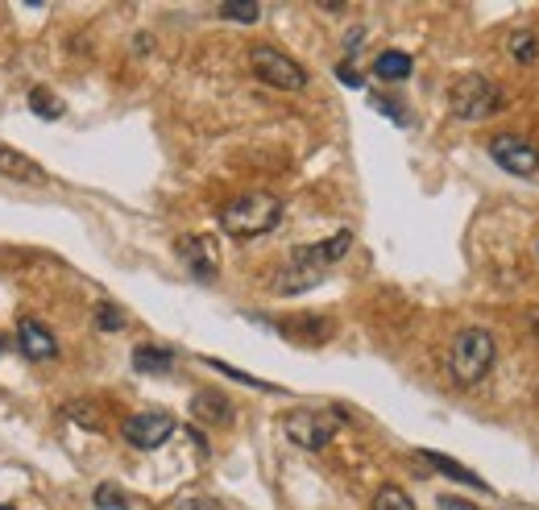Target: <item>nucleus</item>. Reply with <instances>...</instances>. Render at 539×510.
Segmentation results:
<instances>
[{
    "label": "nucleus",
    "mask_w": 539,
    "mask_h": 510,
    "mask_svg": "<svg viewBox=\"0 0 539 510\" xmlns=\"http://www.w3.org/2000/svg\"><path fill=\"white\" fill-rule=\"evenodd\" d=\"M220 17H229V21H241V25H253L262 17L258 5H220Z\"/></svg>",
    "instance_id": "nucleus-22"
},
{
    "label": "nucleus",
    "mask_w": 539,
    "mask_h": 510,
    "mask_svg": "<svg viewBox=\"0 0 539 510\" xmlns=\"http://www.w3.org/2000/svg\"><path fill=\"white\" fill-rule=\"evenodd\" d=\"M96 328H100V332H121V328H125V311L112 307V303H100V307H96Z\"/></svg>",
    "instance_id": "nucleus-20"
},
{
    "label": "nucleus",
    "mask_w": 539,
    "mask_h": 510,
    "mask_svg": "<svg viewBox=\"0 0 539 510\" xmlns=\"http://www.w3.org/2000/svg\"><path fill=\"white\" fill-rule=\"evenodd\" d=\"M440 510H477L473 502H461V498H440Z\"/></svg>",
    "instance_id": "nucleus-27"
},
{
    "label": "nucleus",
    "mask_w": 539,
    "mask_h": 510,
    "mask_svg": "<svg viewBox=\"0 0 539 510\" xmlns=\"http://www.w3.org/2000/svg\"><path fill=\"white\" fill-rule=\"evenodd\" d=\"M370 104L382 112V117H390V121H399V125H411V117H407V108L399 104V100H386V96H370Z\"/></svg>",
    "instance_id": "nucleus-21"
},
{
    "label": "nucleus",
    "mask_w": 539,
    "mask_h": 510,
    "mask_svg": "<svg viewBox=\"0 0 539 510\" xmlns=\"http://www.w3.org/2000/svg\"><path fill=\"white\" fill-rule=\"evenodd\" d=\"M191 415L200 419V423H212V428H224V423H233V403L224 399V394H216V390H200L191 399Z\"/></svg>",
    "instance_id": "nucleus-11"
},
{
    "label": "nucleus",
    "mask_w": 539,
    "mask_h": 510,
    "mask_svg": "<svg viewBox=\"0 0 539 510\" xmlns=\"http://www.w3.org/2000/svg\"><path fill=\"white\" fill-rule=\"evenodd\" d=\"M175 249H179L183 266H187L195 278H204V282L216 278V270H220V253H216V241H212V237H179Z\"/></svg>",
    "instance_id": "nucleus-9"
},
{
    "label": "nucleus",
    "mask_w": 539,
    "mask_h": 510,
    "mask_svg": "<svg viewBox=\"0 0 539 510\" xmlns=\"http://www.w3.org/2000/svg\"><path fill=\"white\" fill-rule=\"evenodd\" d=\"M175 510H224L216 498H183Z\"/></svg>",
    "instance_id": "nucleus-24"
},
{
    "label": "nucleus",
    "mask_w": 539,
    "mask_h": 510,
    "mask_svg": "<svg viewBox=\"0 0 539 510\" xmlns=\"http://www.w3.org/2000/svg\"><path fill=\"white\" fill-rule=\"evenodd\" d=\"M212 365V370H220V374H229L233 382H245V386H258V390H274L270 382H262V378H253V374H241V370H233V365L229 361H208Z\"/></svg>",
    "instance_id": "nucleus-23"
},
{
    "label": "nucleus",
    "mask_w": 539,
    "mask_h": 510,
    "mask_svg": "<svg viewBox=\"0 0 539 510\" xmlns=\"http://www.w3.org/2000/svg\"><path fill=\"white\" fill-rule=\"evenodd\" d=\"M30 108H34V117H42V121H59L63 112H67V104L54 96V92H46V88H34L30 92Z\"/></svg>",
    "instance_id": "nucleus-16"
},
{
    "label": "nucleus",
    "mask_w": 539,
    "mask_h": 510,
    "mask_svg": "<svg viewBox=\"0 0 539 510\" xmlns=\"http://www.w3.org/2000/svg\"><path fill=\"white\" fill-rule=\"evenodd\" d=\"M510 54H515V63H535L539 59V38L531 34V30H515L510 34Z\"/></svg>",
    "instance_id": "nucleus-17"
},
{
    "label": "nucleus",
    "mask_w": 539,
    "mask_h": 510,
    "mask_svg": "<svg viewBox=\"0 0 539 510\" xmlns=\"http://www.w3.org/2000/svg\"><path fill=\"white\" fill-rule=\"evenodd\" d=\"M278 220H282V200L270 191H245V195H237V200H229L220 208V229L237 241L266 237Z\"/></svg>",
    "instance_id": "nucleus-2"
},
{
    "label": "nucleus",
    "mask_w": 539,
    "mask_h": 510,
    "mask_svg": "<svg viewBox=\"0 0 539 510\" xmlns=\"http://www.w3.org/2000/svg\"><path fill=\"white\" fill-rule=\"evenodd\" d=\"M411 71H415V63H411L407 50H382L378 63H374V75L386 79V83H403Z\"/></svg>",
    "instance_id": "nucleus-15"
},
{
    "label": "nucleus",
    "mask_w": 539,
    "mask_h": 510,
    "mask_svg": "<svg viewBox=\"0 0 539 510\" xmlns=\"http://www.w3.org/2000/svg\"><path fill=\"white\" fill-rule=\"evenodd\" d=\"M494 336L486 328H465L457 332V340H452V353H448V365H452V378H457L461 386H477L481 378H486L494 370Z\"/></svg>",
    "instance_id": "nucleus-3"
},
{
    "label": "nucleus",
    "mask_w": 539,
    "mask_h": 510,
    "mask_svg": "<svg viewBox=\"0 0 539 510\" xmlns=\"http://www.w3.org/2000/svg\"><path fill=\"white\" fill-rule=\"evenodd\" d=\"M0 510H9V506H0Z\"/></svg>",
    "instance_id": "nucleus-29"
},
{
    "label": "nucleus",
    "mask_w": 539,
    "mask_h": 510,
    "mask_svg": "<svg viewBox=\"0 0 539 510\" xmlns=\"http://www.w3.org/2000/svg\"><path fill=\"white\" fill-rule=\"evenodd\" d=\"M490 158L502 170H510V175H535V170H539V150L531 146L527 137H519V133H498L490 141Z\"/></svg>",
    "instance_id": "nucleus-7"
},
{
    "label": "nucleus",
    "mask_w": 539,
    "mask_h": 510,
    "mask_svg": "<svg viewBox=\"0 0 539 510\" xmlns=\"http://www.w3.org/2000/svg\"><path fill=\"white\" fill-rule=\"evenodd\" d=\"M349 245H353V233H349V229H340L332 241L291 249V262L282 266V274H278L274 287H278L282 295H299V291H307V287H316V282L328 274V266L340 262V258L349 253Z\"/></svg>",
    "instance_id": "nucleus-1"
},
{
    "label": "nucleus",
    "mask_w": 539,
    "mask_h": 510,
    "mask_svg": "<svg viewBox=\"0 0 539 510\" xmlns=\"http://www.w3.org/2000/svg\"><path fill=\"white\" fill-rule=\"evenodd\" d=\"M336 75H340V83H349V88H361V75H357L353 67L340 63V67H336Z\"/></svg>",
    "instance_id": "nucleus-25"
},
{
    "label": "nucleus",
    "mask_w": 539,
    "mask_h": 510,
    "mask_svg": "<svg viewBox=\"0 0 539 510\" xmlns=\"http://www.w3.org/2000/svg\"><path fill=\"white\" fill-rule=\"evenodd\" d=\"M5 345H9V340H5V332H0V353H5Z\"/></svg>",
    "instance_id": "nucleus-28"
},
{
    "label": "nucleus",
    "mask_w": 539,
    "mask_h": 510,
    "mask_svg": "<svg viewBox=\"0 0 539 510\" xmlns=\"http://www.w3.org/2000/svg\"><path fill=\"white\" fill-rule=\"evenodd\" d=\"M374 510H415V502L399 490V486H382L374 494Z\"/></svg>",
    "instance_id": "nucleus-18"
},
{
    "label": "nucleus",
    "mask_w": 539,
    "mask_h": 510,
    "mask_svg": "<svg viewBox=\"0 0 539 510\" xmlns=\"http://www.w3.org/2000/svg\"><path fill=\"white\" fill-rule=\"evenodd\" d=\"M282 432H287L299 448H324L332 436H336V428H332V419L328 415H320V411H291L287 419H282Z\"/></svg>",
    "instance_id": "nucleus-8"
},
{
    "label": "nucleus",
    "mask_w": 539,
    "mask_h": 510,
    "mask_svg": "<svg viewBox=\"0 0 539 510\" xmlns=\"http://www.w3.org/2000/svg\"><path fill=\"white\" fill-rule=\"evenodd\" d=\"M535 253H539V245H535Z\"/></svg>",
    "instance_id": "nucleus-30"
},
{
    "label": "nucleus",
    "mask_w": 539,
    "mask_h": 510,
    "mask_svg": "<svg viewBox=\"0 0 539 510\" xmlns=\"http://www.w3.org/2000/svg\"><path fill=\"white\" fill-rule=\"evenodd\" d=\"M419 461H428L436 473L452 477V481H461V486H473V490H486V481H481L477 473H469L465 465H457L452 457H444V452H419Z\"/></svg>",
    "instance_id": "nucleus-14"
},
{
    "label": "nucleus",
    "mask_w": 539,
    "mask_h": 510,
    "mask_svg": "<svg viewBox=\"0 0 539 510\" xmlns=\"http://www.w3.org/2000/svg\"><path fill=\"white\" fill-rule=\"evenodd\" d=\"M249 67L262 83H270V88H278V92H303L307 88V71L291 59V54H282L274 46H253Z\"/></svg>",
    "instance_id": "nucleus-5"
},
{
    "label": "nucleus",
    "mask_w": 539,
    "mask_h": 510,
    "mask_svg": "<svg viewBox=\"0 0 539 510\" xmlns=\"http://www.w3.org/2000/svg\"><path fill=\"white\" fill-rule=\"evenodd\" d=\"M361 42H365V30H361V25H357V30H349V34H345V50H349V54H353Z\"/></svg>",
    "instance_id": "nucleus-26"
},
{
    "label": "nucleus",
    "mask_w": 539,
    "mask_h": 510,
    "mask_svg": "<svg viewBox=\"0 0 539 510\" xmlns=\"http://www.w3.org/2000/svg\"><path fill=\"white\" fill-rule=\"evenodd\" d=\"M0 175L17 179V183H46V170L34 158H25L21 150H13V146H0Z\"/></svg>",
    "instance_id": "nucleus-12"
},
{
    "label": "nucleus",
    "mask_w": 539,
    "mask_h": 510,
    "mask_svg": "<svg viewBox=\"0 0 539 510\" xmlns=\"http://www.w3.org/2000/svg\"><path fill=\"white\" fill-rule=\"evenodd\" d=\"M92 502H96L100 510H129V498H125L117 486H108V481H104V486H96Z\"/></svg>",
    "instance_id": "nucleus-19"
},
{
    "label": "nucleus",
    "mask_w": 539,
    "mask_h": 510,
    "mask_svg": "<svg viewBox=\"0 0 539 510\" xmlns=\"http://www.w3.org/2000/svg\"><path fill=\"white\" fill-rule=\"evenodd\" d=\"M448 104H452V112H457L461 121H486L506 104V96H502L498 83H490L486 75H465V79L452 83Z\"/></svg>",
    "instance_id": "nucleus-4"
},
{
    "label": "nucleus",
    "mask_w": 539,
    "mask_h": 510,
    "mask_svg": "<svg viewBox=\"0 0 539 510\" xmlns=\"http://www.w3.org/2000/svg\"><path fill=\"white\" fill-rule=\"evenodd\" d=\"M17 349L30 361H54V357H59V345H54L50 328L38 324V320H21L17 324Z\"/></svg>",
    "instance_id": "nucleus-10"
},
{
    "label": "nucleus",
    "mask_w": 539,
    "mask_h": 510,
    "mask_svg": "<svg viewBox=\"0 0 539 510\" xmlns=\"http://www.w3.org/2000/svg\"><path fill=\"white\" fill-rule=\"evenodd\" d=\"M133 370L162 378V374L175 370V357H170V349H158V345H137L133 349Z\"/></svg>",
    "instance_id": "nucleus-13"
},
{
    "label": "nucleus",
    "mask_w": 539,
    "mask_h": 510,
    "mask_svg": "<svg viewBox=\"0 0 539 510\" xmlns=\"http://www.w3.org/2000/svg\"><path fill=\"white\" fill-rule=\"evenodd\" d=\"M121 436H125L133 448L150 452V448H162L170 436H175V419L162 415V411H137V415H129V419H125Z\"/></svg>",
    "instance_id": "nucleus-6"
}]
</instances>
